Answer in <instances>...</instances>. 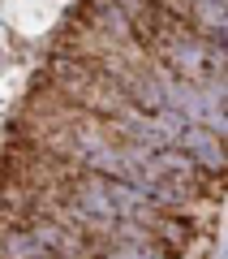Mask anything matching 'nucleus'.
<instances>
[{
    "label": "nucleus",
    "instance_id": "nucleus-1",
    "mask_svg": "<svg viewBox=\"0 0 228 259\" xmlns=\"http://www.w3.org/2000/svg\"><path fill=\"white\" fill-rule=\"evenodd\" d=\"M173 147L194 164V173H202V177H224L228 156H224V139H219V134H211V130H202V125H185L181 134H177Z\"/></svg>",
    "mask_w": 228,
    "mask_h": 259
}]
</instances>
